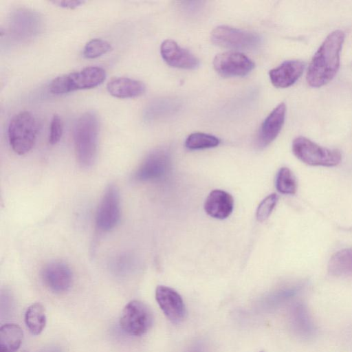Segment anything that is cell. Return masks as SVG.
I'll return each mask as SVG.
<instances>
[{"label": "cell", "mask_w": 352, "mask_h": 352, "mask_svg": "<svg viewBox=\"0 0 352 352\" xmlns=\"http://www.w3.org/2000/svg\"><path fill=\"white\" fill-rule=\"evenodd\" d=\"M292 152L298 160L310 166H335L342 160L339 150L320 146L302 136L293 140Z\"/></svg>", "instance_id": "5"}, {"label": "cell", "mask_w": 352, "mask_h": 352, "mask_svg": "<svg viewBox=\"0 0 352 352\" xmlns=\"http://www.w3.org/2000/svg\"><path fill=\"white\" fill-rule=\"evenodd\" d=\"M23 332L19 325L6 323L0 328V352H16L20 347Z\"/></svg>", "instance_id": "18"}, {"label": "cell", "mask_w": 352, "mask_h": 352, "mask_svg": "<svg viewBox=\"0 0 352 352\" xmlns=\"http://www.w3.org/2000/svg\"><path fill=\"white\" fill-rule=\"evenodd\" d=\"M120 219V197L118 187L111 184L105 189L99 203L96 223L98 228L107 232L113 229Z\"/></svg>", "instance_id": "8"}, {"label": "cell", "mask_w": 352, "mask_h": 352, "mask_svg": "<svg viewBox=\"0 0 352 352\" xmlns=\"http://www.w3.org/2000/svg\"><path fill=\"white\" fill-rule=\"evenodd\" d=\"M21 352H28V351H21Z\"/></svg>", "instance_id": "27"}, {"label": "cell", "mask_w": 352, "mask_h": 352, "mask_svg": "<svg viewBox=\"0 0 352 352\" xmlns=\"http://www.w3.org/2000/svg\"><path fill=\"white\" fill-rule=\"evenodd\" d=\"M112 49L111 45L102 38H94L85 45L82 55L88 59L96 58L107 54Z\"/></svg>", "instance_id": "23"}, {"label": "cell", "mask_w": 352, "mask_h": 352, "mask_svg": "<svg viewBox=\"0 0 352 352\" xmlns=\"http://www.w3.org/2000/svg\"><path fill=\"white\" fill-rule=\"evenodd\" d=\"M344 38V32L336 30L324 38L308 67L306 80L309 86L320 87L335 77L340 67Z\"/></svg>", "instance_id": "1"}, {"label": "cell", "mask_w": 352, "mask_h": 352, "mask_svg": "<svg viewBox=\"0 0 352 352\" xmlns=\"http://www.w3.org/2000/svg\"><path fill=\"white\" fill-rule=\"evenodd\" d=\"M328 271L333 276H352V248L336 252L329 261Z\"/></svg>", "instance_id": "19"}, {"label": "cell", "mask_w": 352, "mask_h": 352, "mask_svg": "<svg viewBox=\"0 0 352 352\" xmlns=\"http://www.w3.org/2000/svg\"><path fill=\"white\" fill-rule=\"evenodd\" d=\"M285 114L286 106L282 102L267 116L258 132L257 144L259 147H265L276 139L283 126Z\"/></svg>", "instance_id": "13"}, {"label": "cell", "mask_w": 352, "mask_h": 352, "mask_svg": "<svg viewBox=\"0 0 352 352\" xmlns=\"http://www.w3.org/2000/svg\"><path fill=\"white\" fill-rule=\"evenodd\" d=\"M47 322L45 307L40 302L28 307L25 313V324L33 335H39L45 329Z\"/></svg>", "instance_id": "20"}, {"label": "cell", "mask_w": 352, "mask_h": 352, "mask_svg": "<svg viewBox=\"0 0 352 352\" xmlns=\"http://www.w3.org/2000/svg\"><path fill=\"white\" fill-rule=\"evenodd\" d=\"M99 121L96 113L89 111L76 121L73 138L76 160L80 166L89 168L96 160L98 150Z\"/></svg>", "instance_id": "2"}, {"label": "cell", "mask_w": 352, "mask_h": 352, "mask_svg": "<svg viewBox=\"0 0 352 352\" xmlns=\"http://www.w3.org/2000/svg\"><path fill=\"white\" fill-rule=\"evenodd\" d=\"M107 90L110 95L118 98H133L142 96L146 90L144 84L127 77H118L109 80Z\"/></svg>", "instance_id": "16"}, {"label": "cell", "mask_w": 352, "mask_h": 352, "mask_svg": "<svg viewBox=\"0 0 352 352\" xmlns=\"http://www.w3.org/2000/svg\"><path fill=\"white\" fill-rule=\"evenodd\" d=\"M213 67L222 76H244L252 72L254 63L244 54L230 51L217 54L213 60Z\"/></svg>", "instance_id": "9"}, {"label": "cell", "mask_w": 352, "mask_h": 352, "mask_svg": "<svg viewBox=\"0 0 352 352\" xmlns=\"http://www.w3.org/2000/svg\"><path fill=\"white\" fill-rule=\"evenodd\" d=\"M305 63L298 60H289L271 69L269 76L272 85L278 88H286L294 85L301 76Z\"/></svg>", "instance_id": "14"}, {"label": "cell", "mask_w": 352, "mask_h": 352, "mask_svg": "<svg viewBox=\"0 0 352 352\" xmlns=\"http://www.w3.org/2000/svg\"><path fill=\"white\" fill-rule=\"evenodd\" d=\"M153 315L151 309L143 302L133 300L123 308L120 326L122 330L133 336L146 333L152 327Z\"/></svg>", "instance_id": "6"}, {"label": "cell", "mask_w": 352, "mask_h": 352, "mask_svg": "<svg viewBox=\"0 0 352 352\" xmlns=\"http://www.w3.org/2000/svg\"><path fill=\"white\" fill-rule=\"evenodd\" d=\"M155 299L167 318L174 323L181 322L186 316V307L181 296L173 289L159 285Z\"/></svg>", "instance_id": "11"}, {"label": "cell", "mask_w": 352, "mask_h": 352, "mask_svg": "<svg viewBox=\"0 0 352 352\" xmlns=\"http://www.w3.org/2000/svg\"><path fill=\"white\" fill-rule=\"evenodd\" d=\"M106 78L105 70L97 66H90L81 70L54 78L49 85L50 91L55 95L94 88Z\"/></svg>", "instance_id": "3"}, {"label": "cell", "mask_w": 352, "mask_h": 352, "mask_svg": "<svg viewBox=\"0 0 352 352\" xmlns=\"http://www.w3.org/2000/svg\"><path fill=\"white\" fill-rule=\"evenodd\" d=\"M54 5L67 9H75L82 6L85 1L79 0H69V1H52Z\"/></svg>", "instance_id": "26"}, {"label": "cell", "mask_w": 352, "mask_h": 352, "mask_svg": "<svg viewBox=\"0 0 352 352\" xmlns=\"http://www.w3.org/2000/svg\"><path fill=\"white\" fill-rule=\"evenodd\" d=\"M63 131V121L58 114H54L50 122L49 143L52 145L57 144L62 137Z\"/></svg>", "instance_id": "25"}, {"label": "cell", "mask_w": 352, "mask_h": 352, "mask_svg": "<svg viewBox=\"0 0 352 352\" xmlns=\"http://www.w3.org/2000/svg\"><path fill=\"white\" fill-rule=\"evenodd\" d=\"M263 352V351H262Z\"/></svg>", "instance_id": "28"}, {"label": "cell", "mask_w": 352, "mask_h": 352, "mask_svg": "<svg viewBox=\"0 0 352 352\" xmlns=\"http://www.w3.org/2000/svg\"><path fill=\"white\" fill-rule=\"evenodd\" d=\"M277 190L285 195H294L297 190V182L292 170L287 167H282L278 170L276 178Z\"/></svg>", "instance_id": "21"}, {"label": "cell", "mask_w": 352, "mask_h": 352, "mask_svg": "<svg viewBox=\"0 0 352 352\" xmlns=\"http://www.w3.org/2000/svg\"><path fill=\"white\" fill-rule=\"evenodd\" d=\"M160 53L163 60L173 67L195 69L199 66V60L196 56L173 40L163 41Z\"/></svg>", "instance_id": "12"}, {"label": "cell", "mask_w": 352, "mask_h": 352, "mask_svg": "<svg viewBox=\"0 0 352 352\" xmlns=\"http://www.w3.org/2000/svg\"><path fill=\"white\" fill-rule=\"evenodd\" d=\"M278 196L272 193L266 197L258 205L256 212V219L263 222L271 214L278 201Z\"/></svg>", "instance_id": "24"}, {"label": "cell", "mask_w": 352, "mask_h": 352, "mask_svg": "<svg viewBox=\"0 0 352 352\" xmlns=\"http://www.w3.org/2000/svg\"><path fill=\"white\" fill-rule=\"evenodd\" d=\"M210 38L214 45L232 50L254 49L261 43L257 34L226 25L215 28Z\"/></svg>", "instance_id": "7"}, {"label": "cell", "mask_w": 352, "mask_h": 352, "mask_svg": "<svg viewBox=\"0 0 352 352\" xmlns=\"http://www.w3.org/2000/svg\"><path fill=\"white\" fill-rule=\"evenodd\" d=\"M219 140L217 137L204 133H193L186 140L185 146L190 150L208 148L217 146Z\"/></svg>", "instance_id": "22"}, {"label": "cell", "mask_w": 352, "mask_h": 352, "mask_svg": "<svg viewBox=\"0 0 352 352\" xmlns=\"http://www.w3.org/2000/svg\"><path fill=\"white\" fill-rule=\"evenodd\" d=\"M41 276L45 285L56 294L67 292L73 282L71 269L61 261H53L46 265L43 269Z\"/></svg>", "instance_id": "10"}, {"label": "cell", "mask_w": 352, "mask_h": 352, "mask_svg": "<svg viewBox=\"0 0 352 352\" xmlns=\"http://www.w3.org/2000/svg\"><path fill=\"white\" fill-rule=\"evenodd\" d=\"M167 156L162 151H156L148 155L134 174L135 179L146 181L159 177L166 164Z\"/></svg>", "instance_id": "17"}, {"label": "cell", "mask_w": 352, "mask_h": 352, "mask_svg": "<svg viewBox=\"0 0 352 352\" xmlns=\"http://www.w3.org/2000/svg\"><path fill=\"white\" fill-rule=\"evenodd\" d=\"M38 131L34 116L28 111L15 114L8 127L10 147L18 155H25L34 146Z\"/></svg>", "instance_id": "4"}, {"label": "cell", "mask_w": 352, "mask_h": 352, "mask_svg": "<svg viewBox=\"0 0 352 352\" xmlns=\"http://www.w3.org/2000/svg\"><path fill=\"white\" fill-rule=\"evenodd\" d=\"M234 208V199L230 194L216 189L211 191L206 199L204 210L210 217L223 219L228 217Z\"/></svg>", "instance_id": "15"}]
</instances>
